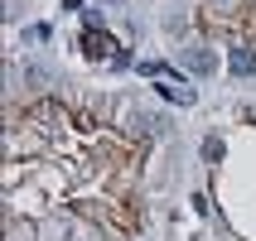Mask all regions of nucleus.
<instances>
[{
    "instance_id": "7ed1b4c3",
    "label": "nucleus",
    "mask_w": 256,
    "mask_h": 241,
    "mask_svg": "<svg viewBox=\"0 0 256 241\" xmlns=\"http://www.w3.org/2000/svg\"><path fill=\"white\" fill-rule=\"evenodd\" d=\"M228 68L237 72V77H252V72H256V53H252V48H232Z\"/></svg>"
},
{
    "instance_id": "f257e3e1",
    "label": "nucleus",
    "mask_w": 256,
    "mask_h": 241,
    "mask_svg": "<svg viewBox=\"0 0 256 241\" xmlns=\"http://www.w3.org/2000/svg\"><path fill=\"white\" fill-rule=\"evenodd\" d=\"M155 87H160V97H164V101H179V106H194V101H198V92H194L184 77H160Z\"/></svg>"
},
{
    "instance_id": "423d86ee",
    "label": "nucleus",
    "mask_w": 256,
    "mask_h": 241,
    "mask_svg": "<svg viewBox=\"0 0 256 241\" xmlns=\"http://www.w3.org/2000/svg\"><path fill=\"white\" fill-rule=\"evenodd\" d=\"M252 121H256V111H252Z\"/></svg>"
},
{
    "instance_id": "39448f33",
    "label": "nucleus",
    "mask_w": 256,
    "mask_h": 241,
    "mask_svg": "<svg viewBox=\"0 0 256 241\" xmlns=\"http://www.w3.org/2000/svg\"><path fill=\"white\" fill-rule=\"evenodd\" d=\"M136 126H140V130H160V116L145 111V116H136Z\"/></svg>"
},
{
    "instance_id": "20e7f679",
    "label": "nucleus",
    "mask_w": 256,
    "mask_h": 241,
    "mask_svg": "<svg viewBox=\"0 0 256 241\" xmlns=\"http://www.w3.org/2000/svg\"><path fill=\"white\" fill-rule=\"evenodd\" d=\"M203 155H208V159H222V140H213V135H208V140H203Z\"/></svg>"
},
{
    "instance_id": "f03ea898",
    "label": "nucleus",
    "mask_w": 256,
    "mask_h": 241,
    "mask_svg": "<svg viewBox=\"0 0 256 241\" xmlns=\"http://www.w3.org/2000/svg\"><path fill=\"white\" fill-rule=\"evenodd\" d=\"M179 63H184L188 72H198V77H208V72H218V58L208 53V48H179Z\"/></svg>"
}]
</instances>
